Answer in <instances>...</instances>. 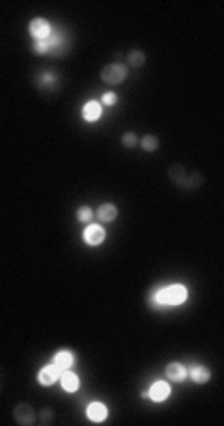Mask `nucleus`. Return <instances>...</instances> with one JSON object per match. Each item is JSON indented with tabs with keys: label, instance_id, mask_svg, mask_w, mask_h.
Segmentation results:
<instances>
[{
	"label": "nucleus",
	"instance_id": "1",
	"mask_svg": "<svg viewBox=\"0 0 224 426\" xmlns=\"http://www.w3.org/2000/svg\"><path fill=\"white\" fill-rule=\"evenodd\" d=\"M167 175H169L171 183L175 187L183 189V191H196V189H200L204 185V175L202 173H198V171H187L183 164L179 163L171 164L169 171H167Z\"/></svg>",
	"mask_w": 224,
	"mask_h": 426
},
{
	"label": "nucleus",
	"instance_id": "2",
	"mask_svg": "<svg viewBox=\"0 0 224 426\" xmlns=\"http://www.w3.org/2000/svg\"><path fill=\"white\" fill-rule=\"evenodd\" d=\"M101 79L109 86H117L121 81H125V77L129 75V67L125 64H107V66L101 69Z\"/></svg>",
	"mask_w": 224,
	"mask_h": 426
},
{
	"label": "nucleus",
	"instance_id": "3",
	"mask_svg": "<svg viewBox=\"0 0 224 426\" xmlns=\"http://www.w3.org/2000/svg\"><path fill=\"white\" fill-rule=\"evenodd\" d=\"M155 299L159 303H165V305H177V303H183L187 299V288L185 286H169L165 290H161L159 294L155 295Z\"/></svg>",
	"mask_w": 224,
	"mask_h": 426
},
{
	"label": "nucleus",
	"instance_id": "4",
	"mask_svg": "<svg viewBox=\"0 0 224 426\" xmlns=\"http://www.w3.org/2000/svg\"><path fill=\"white\" fill-rule=\"evenodd\" d=\"M12 416H14L16 424L20 426H32L36 422V412H34L32 404H28V402H18L12 410Z\"/></svg>",
	"mask_w": 224,
	"mask_h": 426
},
{
	"label": "nucleus",
	"instance_id": "5",
	"mask_svg": "<svg viewBox=\"0 0 224 426\" xmlns=\"http://www.w3.org/2000/svg\"><path fill=\"white\" fill-rule=\"evenodd\" d=\"M28 32H30L32 38H36L40 42V40H46L52 34V26L44 18H34L32 22H30V26H28Z\"/></svg>",
	"mask_w": 224,
	"mask_h": 426
},
{
	"label": "nucleus",
	"instance_id": "6",
	"mask_svg": "<svg viewBox=\"0 0 224 426\" xmlns=\"http://www.w3.org/2000/svg\"><path fill=\"white\" fill-rule=\"evenodd\" d=\"M62 373H64V371H62L58 365H54V363H52V365H46V367L40 371V383L46 385V387H50V385H54V383L62 377Z\"/></svg>",
	"mask_w": 224,
	"mask_h": 426
},
{
	"label": "nucleus",
	"instance_id": "7",
	"mask_svg": "<svg viewBox=\"0 0 224 426\" xmlns=\"http://www.w3.org/2000/svg\"><path fill=\"white\" fill-rule=\"evenodd\" d=\"M84 240L90 246H99L105 240V230L101 228L99 224H90L88 228L84 230Z\"/></svg>",
	"mask_w": 224,
	"mask_h": 426
},
{
	"label": "nucleus",
	"instance_id": "8",
	"mask_svg": "<svg viewBox=\"0 0 224 426\" xmlns=\"http://www.w3.org/2000/svg\"><path fill=\"white\" fill-rule=\"evenodd\" d=\"M165 375L171 379V381H183V379H187V369L181 365V363H169L167 367H165Z\"/></svg>",
	"mask_w": 224,
	"mask_h": 426
},
{
	"label": "nucleus",
	"instance_id": "9",
	"mask_svg": "<svg viewBox=\"0 0 224 426\" xmlns=\"http://www.w3.org/2000/svg\"><path fill=\"white\" fill-rule=\"evenodd\" d=\"M97 218H99L101 222H113V220L117 218V206H115V204H109V202L101 204V206L97 208Z\"/></svg>",
	"mask_w": 224,
	"mask_h": 426
},
{
	"label": "nucleus",
	"instance_id": "10",
	"mask_svg": "<svg viewBox=\"0 0 224 426\" xmlns=\"http://www.w3.org/2000/svg\"><path fill=\"white\" fill-rule=\"evenodd\" d=\"M88 416H90L92 422H103L105 416H107L105 404H101V402H92L90 408H88Z\"/></svg>",
	"mask_w": 224,
	"mask_h": 426
},
{
	"label": "nucleus",
	"instance_id": "11",
	"mask_svg": "<svg viewBox=\"0 0 224 426\" xmlns=\"http://www.w3.org/2000/svg\"><path fill=\"white\" fill-rule=\"evenodd\" d=\"M169 393H171V387H169V383H165V381H157V383L151 387V391H149L151 398L157 400V402L165 400V398L169 396Z\"/></svg>",
	"mask_w": 224,
	"mask_h": 426
},
{
	"label": "nucleus",
	"instance_id": "12",
	"mask_svg": "<svg viewBox=\"0 0 224 426\" xmlns=\"http://www.w3.org/2000/svg\"><path fill=\"white\" fill-rule=\"evenodd\" d=\"M82 113H84V119L86 121H97L101 117V105L97 101H88L84 105V111Z\"/></svg>",
	"mask_w": 224,
	"mask_h": 426
},
{
	"label": "nucleus",
	"instance_id": "13",
	"mask_svg": "<svg viewBox=\"0 0 224 426\" xmlns=\"http://www.w3.org/2000/svg\"><path fill=\"white\" fill-rule=\"evenodd\" d=\"M60 379H62V389H64V391H67V393L78 391V387H80V379H78V375H76V373L64 371Z\"/></svg>",
	"mask_w": 224,
	"mask_h": 426
},
{
	"label": "nucleus",
	"instance_id": "14",
	"mask_svg": "<svg viewBox=\"0 0 224 426\" xmlns=\"http://www.w3.org/2000/svg\"><path fill=\"white\" fill-rule=\"evenodd\" d=\"M127 62L131 67H141V66H145L147 56H145V52H141V50H131L127 54Z\"/></svg>",
	"mask_w": 224,
	"mask_h": 426
},
{
	"label": "nucleus",
	"instance_id": "15",
	"mask_svg": "<svg viewBox=\"0 0 224 426\" xmlns=\"http://www.w3.org/2000/svg\"><path fill=\"white\" fill-rule=\"evenodd\" d=\"M54 418H56V412L52 408H42L38 414H36V422L42 426L54 424Z\"/></svg>",
	"mask_w": 224,
	"mask_h": 426
},
{
	"label": "nucleus",
	"instance_id": "16",
	"mask_svg": "<svg viewBox=\"0 0 224 426\" xmlns=\"http://www.w3.org/2000/svg\"><path fill=\"white\" fill-rule=\"evenodd\" d=\"M71 363H73V357H71L69 351H60V353L56 355V359H54V365H58L62 371H67V369L71 367Z\"/></svg>",
	"mask_w": 224,
	"mask_h": 426
},
{
	"label": "nucleus",
	"instance_id": "17",
	"mask_svg": "<svg viewBox=\"0 0 224 426\" xmlns=\"http://www.w3.org/2000/svg\"><path fill=\"white\" fill-rule=\"evenodd\" d=\"M191 377H192V381L194 383H206L208 379H210V373H208V369L206 367H194L191 371Z\"/></svg>",
	"mask_w": 224,
	"mask_h": 426
},
{
	"label": "nucleus",
	"instance_id": "18",
	"mask_svg": "<svg viewBox=\"0 0 224 426\" xmlns=\"http://www.w3.org/2000/svg\"><path fill=\"white\" fill-rule=\"evenodd\" d=\"M141 147H143V151L153 153V151H157V149H159V139H157L155 135H145V137H143V141H141Z\"/></svg>",
	"mask_w": 224,
	"mask_h": 426
},
{
	"label": "nucleus",
	"instance_id": "19",
	"mask_svg": "<svg viewBox=\"0 0 224 426\" xmlns=\"http://www.w3.org/2000/svg\"><path fill=\"white\" fill-rule=\"evenodd\" d=\"M76 216H78L80 222H90L92 216H94V210H92L90 206H80L78 212H76Z\"/></svg>",
	"mask_w": 224,
	"mask_h": 426
},
{
	"label": "nucleus",
	"instance_id": "20",
	"mask_svg": "<svg viewBox=\"0 0 224 426\" xmlns=\"http://www.w3.org/2000/svg\"><path fill=\"white\" fill-rule=\"evenodd\" d=\"M121 143H123V147H135L137 143H139V139H137V135L133 131H127V133H123V137H121Z\"/></svg>",
	"mask_w": 224,
	"mask_h": 426
},
{
	"label": "nucleus",
	"instance_id": "21",
	"mask_svg": "<svg viewBox=\"0 0 224 426\" xmlns=\"http://www.w3.org/2000/svg\"><path fill=\"white\" fill-rule=\"evenodd\" d=\"M117 101V96L113 94V92H109V94H105L103 98H101V103H105V105H113Z\"/></svg>",
	"mask_w": 224,
	"mask_h": 426
},
{
	"label": "nucleus",
	"instance_id": "22",
	"mask_svg": "<svg viewBox=\"0 0 224 426\" xmlns=\"http://www.w3.org/2000/svg\"><path fill=\"white\" fill-rule=\"evenodd\" d=\"M0 387H2V383H0Z\"/></svg>",
	"mask_w": 224,
	"mask_h": 426
}]
</instances>
